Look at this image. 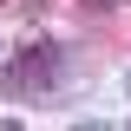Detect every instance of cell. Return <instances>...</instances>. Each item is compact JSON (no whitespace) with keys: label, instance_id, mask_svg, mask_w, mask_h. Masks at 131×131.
I'll use <instances>...</instances> for the list:
<instances>
[{"label":"cell","instance_id":"6da1fadb","mask_svg":"<svg viewBox=\"0 0 131 131\" xmlns=\"http://www.w3.org/2000/svg\"><path fill=\"white\" fill-rule=\"evenodd\" d=\"M59 79V52L52 46H33L26 59H20V72H13V92H26V85H52Z\"/></svg>","mask_w":131,"mask_h":131},{"label":"cell","instance_id":"7a4b0ae2","mask_svg":"<svg viewBox=\"0 0 131 131\" xmlns=\"http://www.w3.org/2000/svg\"><path fill=\"white\" fill-rule=\"evenodd\" d=\"M125 85H131V79H125Z\"/></svg>","mask_w":131,"mask_h":131}]
</instances>
